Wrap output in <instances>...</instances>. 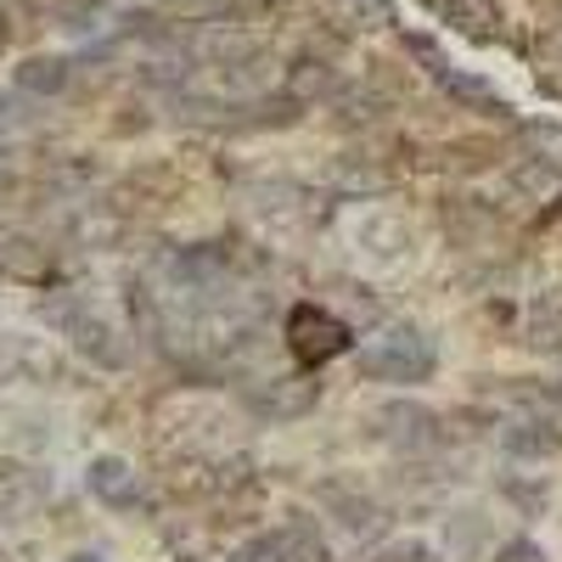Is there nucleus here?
I'll list each match as a JSON object with an SVG mask.
<instances>
[{"label": "nucleus", "instance_id": "nucleus-8", "mask_svg": "<svg viewBox=\"0 0 562 562\" xmlns=\"http://www.w3.org/2000/svg\"><path fill=\"white\" fill-rule=\"evenodd\" d=\"M366 562H434V557H428V546H422V540H389V546L371 551Z\"/></svg>", "mask_w": 562, "mask_h": 562}, {"label": "nucleus", "instance_id": "nucleus-11", "mask_svg": "<svg viewBox=\"0 0 562 562\" xmlns=\"http://www.w3.org/2000/svg\"><path fill=\"white\" fill-rule=\"evenodd\" d=\"M68 562H102V557H68Z\"/></svg>", "mask_w": 562, "mask_h": 562}, {"label": "nucleus", "instance_id": "nucleus-5", "mask_svg": "<svg viewBox=\"0 0 562 562\" xmlns=\"http://www.w3.org/2000/svg\"><path fill=\"white\" fill-rule=\"evenodd\" d=\"M439 18L456 23V29H467L473 40H484L490 23H495V0H439Z\"/></svg>", "mask_w": 562, "mask_h": 562}, {"label": "nucleus", "instance_id": "nucleus-7", "mask_svg": "<svg viewBox=\"0 0 562 562\" xmlns=\"http://www.w3.org/2000/svg\"><path fill=\"white\" fill-rule=\"evenodd\" d=\"M281 557L288 562H326V540L310 524H288L281 529Z\"/></svg>", "mask_w": 562, "mask_h": 562}, {"label": "nucleus", "instance_id": "nucleus-6", "mask_svg": "<svg viewBox=\"0 0 562 562\" xmlns=\"http://www.w3.org/2000/svg\"><path fill=\"white\" fill-rule=\"evenodd\" d=\"M310 405H315V383L310 378H276V389L265 400L270 416H304Z\"/></svg>", "mask_w": 562, "mask_h": 562}, {"label": "nucleus", "instance_id": "nucleus-2", "mask_svg": "<svg viewBox=\"0 0 562 562\" xmlns=\"http://www.w3.org/2000/svg\"><path fill=\"white\" fill-rule=\"evenodd\" d=\"M434 366H439V355H434V344L422 333H389L378 349L360 360V371L378 378V383H428Z\"/></svg>", "mask_w": 562, "mask_h": 562}, {"label": "nucleus", "instance_id": "nucleus-9", "mask_svg": "<svg viewBox=\"0 0 562 562\" xmlns=\"http://www.w3.org/2000/svg\"><path fill=\"white\" fill-rule=\"evenodd\" d=\"M495 562H546V551H540L529 535H518V540H506V546L495 551Z\"/></svg>", "mask_w": 562, "mask_h": 562}, {"label": "nucleus", "instance_id": "nucleus-1", "mask_svg": "<svg viewBox=\"0 0 562 562\" xmlns=\"http://www.w3.org/2000/svg\"><path fill=\"white\" fill-rule=\"evenodd\" d=\"M288 349H293L304 366H326V360H338V355L355 349V333H349V321L333 315V310L293 304V310H288Z\"/></svg>", "mask_w": 562, "mask_h": 562}, {"label": "nucleus", "instance_id": "nucleus-3", "mask_svg": "<svg viewBox=\"0 0 562 562\" xmlns=\"http://www.w3.org/2000/svg\"><path fill=\"white\" fill-rule=\"evenodd\" d=\"M378 434L400 450H428L439 439V416L428 405H416V400H394L378 411Z\"/></svg>", "mask_w": 562, "mask_h": 562}, {"label": "nucleus", "instance_id": "nucleus-10", "mask_svg": "<svg viewBox=\"0 0 562 562\" xmlns=\"http://www.w3.org/2000/svg\"><path fill=\"white\" fill-rule=\"evenodd\" d=\"M23 85H34V90L63 85V63H29V68H23Z\"/></svg>", "mask_w": 562, "mask_h": 562}, {"label": "nucleus", "instance_id": "nucleus-4", "mask_svg": "<svg viewBox=\"0 0 562 562\" xmlns=\"http://www.w3.org/2000/svg\"><path fill=\"white\" fill-rule=\"evenodd\" d=\"M85 484H90V495L108 501V506H135L140 501V484L130 473V461H119V456H97V461H90Z\"/></svg>", "mask_w": 562, "mask_h": 562}]
</instances>
